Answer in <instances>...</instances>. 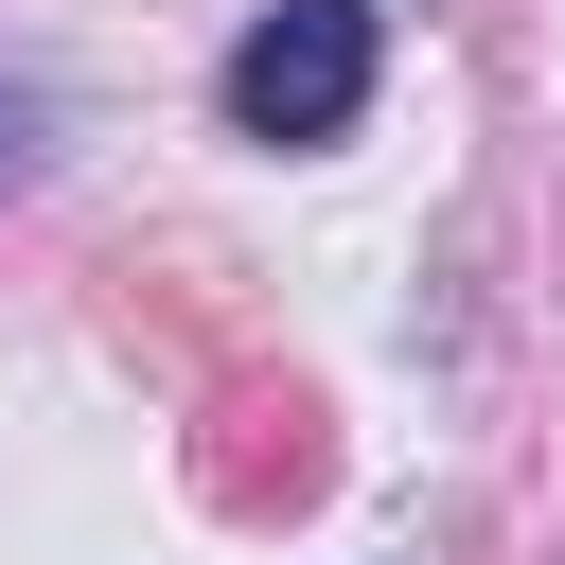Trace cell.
Returning <instances> with one entry per match:
<instances>
[{"instance_id": "obj_1", "label": "cell", "mask_w": 565, "mask_h": 565, "mask_svg": "<svg viewBox=\"0 0 565 565\" xmlns=\"http://www.w3.org/2000/svg\"><path fill=\"white\" fill-rule=\"evenodd\" d=\"M371 106V0H265L230 35V124L247 141H335Z\"/></svg>"}]
</instances>
